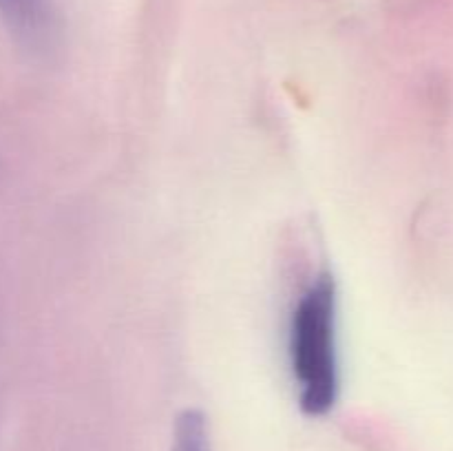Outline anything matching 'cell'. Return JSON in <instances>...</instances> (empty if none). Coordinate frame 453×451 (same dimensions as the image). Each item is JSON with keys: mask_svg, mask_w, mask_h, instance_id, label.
Segmentation results:
<instances>
[{"mask_svg": "<svg viewBox=\"0 0 453 451\" xmlns=\"http://www.w3.org/2000/svg\"><path fill=\"white\" fill-rule=\"evenodd\" d=\"M0 9L25 31H38L44 20V0H0Z\"/></svg>", "mask_w": 453, "mask_h": 451, "instance_id": "3", "label": "cell"}, {"mask_svg": "<svg viewBox=\"0 0 453 451\" xmlns=\"http://www.w3.org/2000/svg\"><path fill=\"white\" fill-rule=\"evenodd\" d=\"M173 451H212L211 429L203 411L184 409L173 429Z\"/></svg>", "mask_w": 453, "mask_h": 451, "instance_id": "2", "label": "cell"}, {"mask_svg": "<svg viewBox=\"0 0 453 451\" xmlns=\"http://www.w3.org/2000/svg\"><path fill=\"white\" fill-rule=\"evenodd\" d=\"M290 367L305 416H326L339 401L336 358V283L323 272L310 283L292 310Z\"/></svg>", "mask_w": 453, "mask_h": 451, "instance_id": "1", "label": "cell"}]
</instances>
